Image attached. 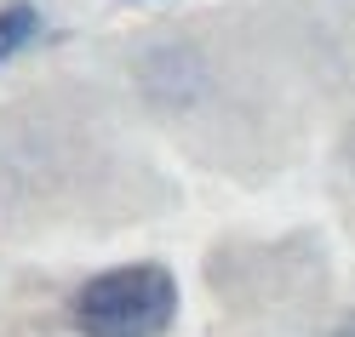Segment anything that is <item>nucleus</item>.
<instances>
[{
	"mask_svg": "<svg viewBox=\"0 0 355 337\" xmlns=\"http://www.w3.org/2000/svg\"><path fill=\"white\" fill-rule=\"evenodd\" d=\"M178 320V280L161 263L103 268L75 291V326L86 337H161Z\"/></svg>",
	"mask_w": 355,
	"mask_h": 337,
	"instance_id": "obj_1",
	"label": "nucleus"
},
{
	"mask_svg": "<svg viewBox=\"0 0 355 337\" xmlns=\"http://www.w3.org/2000/svg\"><path fill=\"white\" fill-rule=\"evenodd\" d=\"M40 40V12L29 0H12V6H0V63H12L17 52Z\"/></svg>",
	"mask_w": 355,
	"mask_h": 337,
	"instance_id": "obj_2",
	"label": "nucleus"
},
{
	"mask_svg": "<svg viewBox=\"0 0 355 337\" xmlns=\"http://www.w3.org/2000/svg\"><path fill=\"white\" fill-rule=\"evenodd\" d=\"M338 337H355V314H349V320H344V326H338Z\"/></svg>",
	"mask_w": 355,
	"mask_h": 337,
	"instance_id": "obj_3",
	"label": "nucleus"
}]
</instances>
